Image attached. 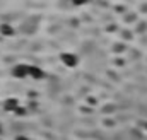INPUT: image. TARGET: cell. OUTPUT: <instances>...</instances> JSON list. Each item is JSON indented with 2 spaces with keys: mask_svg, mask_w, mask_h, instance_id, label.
<instances>
[{
  "mask_svg": "<svg viewBox=\"0 0 147 140\" xmlns=\"http://www.w3.org/2000/svg\"><path fill=\"white\" fill-rule=\"evenodd\" d=\"M60 62L67 67V69H75L79 63H80V58L77 53L74 51H62L60 53Z\"/></svg>",
  "mask_w": 147,
  "mask_h": 140,
  "instance_id": "6da1fadb",
  "label": "cell"
},
{
  "mask_svg": "<svg viewBox=\"0 0 147 140\" xmlns=\"http://www.w3.org/2000/svg\"><path fill=\"white\" fill-rule=\"evenodd\" d=\"M10 75L14 79H29V65L28 63H16L12 69H10Z\"/></svg>",
  "mask_w": 147,
  "mask_h": 140,
  "instance_id": "7a4b0ae2",
  "label": "cell"
},
{
  "mask_svg": "<svg viewBox=\"0 0 147 140\" xmlns=\"http://www.w3.org/2000/svg\"><path fill=\"white\" fill-rule=\"evenodd\" d=\"M21 108V103H19V99L17 98H7L3 103H2V109L5 111V113H14L16 114V111Z\"/></svg>",
  "mask_w": 147,
  "mask_h": 140,
  "instance_id": "3957f363",
  "label": "cell"
},
{
  "mask_svg": "<svg viewBox=\"0 0 147 140\" xmlns=\"http://www.w3.org/2000/svg\"><path fill=\"white\" fill-rule=\"evenodd\" d=\"M29 79H33V80H45L46 79V72L41 69L39 65H29Z\"/></svg>",
  "mask_w": 147,
  "mask_h": 140,
  "instance_id": "277c9868",
  "label": "cell"
},
{
  "mask_svg": "<svg viewBox=\"0 0 147 140\" xmlns=\"http://www.w3.org/2000/svg\"><path fill=\"white\" fill-rule=\"evenodd\" d=\"M16 33H17V31H16V28H14L12 24H9V22H2V24H0V36H2V38H3V36H5V38H14Z\"/></svg>",
  "mask_w": 147,
  "mask_h": 140,
  "instance_id": "5b68a950",
  "label": "cell"
},
{
  "mask_svg": "<svg viewBox=\"0 0 147 140\" xmlns=\"http://www.w3.org/2000/svg\"><path fill=\"white\" fill-rule=\"evenodd\" d=\"M31 19H33V17H31ZM31 19H29V21H26V22L21 26V31H22L24 34H34V33L38 31V22L33 24V21H31Z\"/></svg>",
  "mask_w": 147,
  "mask_h": 140,
  "instance_id": "8992f818",
  "label": "cell"
},
{
  "mask_svg": "<svg viewBox=\"0 0 147 140\" xmlns=\"http://www.w3.org/2000/svg\"><path fill=\"white\" fill-rule=\"evenodd\" d=\"M70 2H72V5H75V7H82V5L89 3L91 0H70Z\"/></svg>",
  "mask_w": 147,
  "mask_h": 140,
  "instance_id": "52a82bcc",
  "label": "cell"
},
{
  "mask_svg": "<svg viewBox=\"0 0 147 140\" xmlns=\"http://www.w3.org/2000/svg\"><path fill=\"white\" fill-rule=\"evenodd\" d=\"M16 116H26V108H24V106H21V108L16 111Z\"/></svg>",
  "mask_w": 147,
  "mask_h": 140,
  "instance_id": "ba28073f",
  "label": "cell"
},
{
  "mask_svg": "<svg viewBox=\"0 0 147 140\" xmlns=\"http://www.w3.org/2000/svg\"><path fill=\"white\" fill-rule=\"evenodd\" d=\"M14 140H31V139H29V137H26V135H17Z\"/></svg>",
  "mask_w": 147,
  "mask_h": 140,
  "instance_id": "9c48e42d",
  "label": "cell"
},
{
  "mask_svg": "<svg viewBox=\"0 0 147 140\" xmlns=\"http://www.w3.org/2000/svg\"><path fill=\"white\" fill-rule=\"evenodd\" d=\"M3 135V125H2V121H0V137Z\"/></svg>",
  "mask_w": 147,
  "mask_h": 140,
  "instance_id": "30bf717a",
  "label": "cell"
},
{
  "mask_svg": "<svg viewBox=\"0 0 147 140\" xmlns=\"http://www.w3.org/2000/svg\"><path fill=\"white\" fill-rule=\"evenodd\" d=\"M0 39H2V36H0Z\"/></svg>",
  "mask_w": 147,
  "mask_h": 140,
  "instance_id": "8fae6325",
  "label": "cell"
},
{
  "mask_svg": "<svg viewBox=\"0 0 147 140\" xmlns=\"http://www.w3.org/2000/svg\"><path fill=\"white\" fill-rule=\"evenodd\" d=\"M0 140H2V139H0Z\"/></svg>",
  "mask_w": 147,
  "mask_h": 140,
  "instance_id": "7c38bea8",
  "label": "cell"
}]
</instances>
